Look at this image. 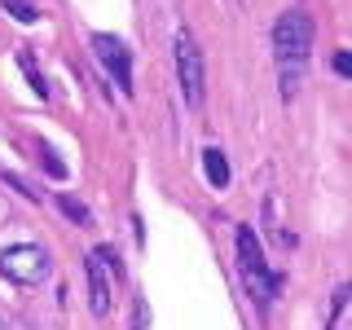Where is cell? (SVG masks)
Returning a JSON list of instances; mask_svg holds the SVG:
<instances>
[{
  "label": "cell",
  "mask_w": 352,
  "mask_h": 330,
  "mask_svg": "<svg viewBox=\"0 0 352 330\" xmlns=\"http://www.w3.org/2000/svg\"><path fill=\"white\" fill-rule=\"evenodd\" d=\"M273 49H278V66L282 71H304V58L313 49V22L304 14H282L273 22Z\"/></svg>",
  "instance_id": "cell-2"
},
{
  "label": "cell",
  "mask_w": 352,
  "mask_h": 330,
  "mask_svg": "<svg viewBox=\"0 0 352 330\" xmlns=\"http://www.w3.org/2000/svg\"><path fill=\"white\" fill-rule=\"evenodd\" d=\"M5 5V14H14V22H22V27H31V22L40 18V9L31 5V0H0Z\"/></svg>",
  "instance_id": "cell-8"
},
{
  "label": "cell",
  "mask_w": 352,
  "mask_h": 330,
  "mask_svg": "<svg viewBox=\"0 0 352 330\" xmlns=\"http://www.w3.org/2000/svg\"><path fill=\"white\" fill-rule=\"evenodd\" d=\"M93 53H97V62L106 66V75L124 88V93H137V84H132V53L124 49V40L97 31V36H93Z\"/></svg>",
  "instance_id": "cell-5"
},
{
  "label": "cell",
  "mask_w": 352,
  "mask_h": 330,
  "mask_svg": "<svg viewBox=\"0 0 352 330\" xmlns=\"http://www.w3.org/2000/svg\"><path fill=\"white\" fill-rule=\"evenodd\" d=\"M0 273H5L9 282H44L49 278V251L44 247H31V242H22V247H5L0 251Z\"/></svg>",
  "instance_id": "cell-3"
},
{
  "label": "cell",
  "mask_w": 352,
  "mask_h": 330,
  "mask_svg": "<svg viewBox=\"0 0 352 330\" xmlns=\"http://www.w3.org/2000/svg\"><path fill=\"white\" fill-rule=\"evenodd\" d=\"M335 71L339 75H352V58H348V53H335Z\"/></svg>",
  "instance_id": "cell-11"
},
{
  "label": "cell",
  "mask_w": 352,
  "mask_h": 330,
  "mask_svg": "<svg viewBox=\"0 0 352 330\" xmlns=\"http://www.w3.org/2000/svg\"><path fill=\"white\" fill-rule=\"evenodd\" d=\"M203 172H207V181H212L216 190H225V185H229V163H225V154H220L216 146L203 150Z\"/></svg>",
  "instance_id": "cell-7"
},
{
  "label": "cell",
  "mask_w": 352,
  "mask_h": 330,
  "mask_svg": "<svg viewBox=\"0 0 352 330\" xmlns=\"http://www.w3.org/2000/svg\"><path fill=\"white\" fill-rule=\"evenodd\" d=\"M58 207H62V212H66V216H71V220H75V225H93V212H88V207L80 203V198H71V194H62V198H58Z\"/></svg>",
  "instance_id": "cell-9"
},
{
  "label": "cell",
  "mask_w": 352,
  "mask_h": 330,
  "mask_svg": "<svg viewBox=\"0 0 352 330\" xmlns=\"http://www.w3.org/2000/svg\"><path fill=\"white\" fill-rule=\"evenodd\" d=\"M110 269H115V251L97 247L88 256V295H93V313L106 317L110 313Z\"/></svg>",
  "instance_id": "cell-6"
},
{
  "label": "cell",
  "mask_w": 352,
  "mask_h": 330,
  "mask_svg": "<svg viewBox=\"0 0 352 330\" xmlns=\"http://www.w3.org/2000/svg\"><path fill=\"white\" fill-rule=\"evenodd\" d=\"M176 71H181L185 102L198 106L203 102V88H207V75H203V49L194 44L190 31H176Z\"/></svg>",
  "instance_id": "cell-4"
},
{
  "label": "cell",
  "mask_w": 352,
  "mask_h": 330,
  "mask_svg": "<svg viewBox=\"0 0 352 330\" xmlns=\"http://www.w3.org/2000/svg\"><path fill=\"white\" fill-rule=\"evenodd\" d=\"M238 260H242V278H247L251 295H256V304H260V313H264L269 300L278 295L282 278H278V273H269V260H264L260 238L251 234V225H238Z\"/></svg>",
  "instance_id": "cell-1"
},
{
  "label": "cell",
  "mask_w": 352,
  "mask_h": 330,
  "mask_svg": "<svg viewBox=\"0 0 352 330\" xmlns=\"http://www.w3.org/2000/svg\"><path fill=\"white\" fill-rule=\"evenodd\" d=\"M40 154H44V168H49V176H58V181H62V176H66V163L53 150H40Z\"/></svg>",
  "instance_id": "cell-10"
}]
</instances>
